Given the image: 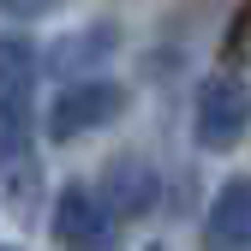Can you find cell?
Masks as SVG:
<instances>
[{"label":"cell","mask_w":251,"mask_h":251,"mask_svg":"<svg viewBox=\"0 0 251 251\" xmlns=\"http://www.w3.org/2000/svg\"><path fill=\"white\" fill-rule=\"evenodd\" d=\"M192 132H198V150H209V155L239 150V138L251 132V90H245V78H233V72L203 78Z\"/></svg>","instance_id":"obj_1"},{"label":"cell","mask_w":251,"mask_h":251,"mask_svg":"<svg viewBox=\"0 0 251 251\" xmlns=\"http://www.w3.org/2000/svg\"><path fill=\"white\" fill-rule=\"evenodd\" d=\"M126 114V90L114 78H66V90L54 96L48 108V138L54 144H72L78 132H96V126H114Z\"/></svg>","instance_id":"obj_2"},{"label":"cell","mask_w":251,"mask_h":251,"mask_svg":"<svg viewBox=\"0 0 251 251\" xmlns=\"http://www.w3.org/2000/svg\"><path fill=\"white\" fill-rule=\"evenodd\" d=\"M48 227H54V245H60V251H114L120 215H114L96 192H84V185H60Z\"/></svg>","instance_id":"obj_3"},{"label":"cell","mask_w":251,"mask_h":251,"mask_svg":"<svg viewBox=\"0 0 251 251\" xmlns=\"http://www.w3.org/2000/svg\"><path fill=\"white\" fill-rule=\"evenodd\" d=\"M30 108H36V48L24 36H0V132H6V150H24Z\"/></svg>","instance_id":"obj_4"},{"label":"cell","mask_w":251,"mask_h":251,"mask_svg":"<svg viewBox=\"0 0 251 251\" xmlns=\"http://www.w3.org/2000/svg\"><path fill=\"white\" fill-rule=\"evenodd\" d=\"M155 198H162V179H155V168L144 162V155L120 150L114 162L102 168V203L114 215H126V222H138V215L155 209Z\"/></svg>","instance_id":"obj_5"},{"label":"cell","mask_w":251,"mask_h":251,"mask_svg":"<svg viewBox=\"0 0 251 251\" xmlns=\"http://www.w3.org/2000/svg\"><path fill=\"white\" fill-rule=\"evenodd\" d=\"M251 245V174L227 179L203 215V251H245Z\"/></svg>","instance_id":"obj_6"},{"label":"cell","mask_w":251,"mask_h":251,"mask_svg":"<svg viewBox=\"0 0 251 251\" xmlns=\"http://www.w3.org/2000/svg\"><path fill=\"white\" fill-rule=\"evenodd\" d=\"M114 48H120V30L102 18V24L78 30V36H60L48 48V60H36V66H48L54 78H90V72H102L108 60H114Z\"/></svg>","instance_id":"obj_7"},{"label":"cell","mask_w":251,"mask_h":251,"mask_svg":"<svg viewBox=\"0 0 251 251\" xmlns=\"http://www.w3.org/2000/svg\"><path fill=\"white\" fill-rule=\"evenodd\" d=\"M60 0H0V12L6 18H42V12H54Z\"/></svg>","instance_id":"obj_8"},{"label":"cell","mask_w":251,"mask_h":251,"mask_svg":"<svg viewBox=\"0 0 251 251\" xmlns=\"http://www.w3.org/2000/svg\"><path fill=\"white\" fill-rule=\"evenodd\" d=\"M144 251H168V245H144Z\"/></svg>","instance_id":"obj_9"}]
</instances>
